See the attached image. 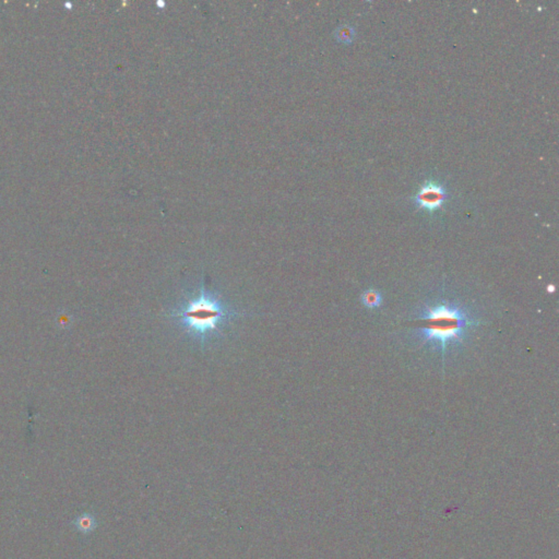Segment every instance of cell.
Segmentation results:
<instances>
[{"instance_id": "1", "label": "cell", "mask_w": 559, "mask_h": 559, "mask_svg": "<svg viewBox=\"0 0 559 559\" xmlns=\"http://www.w3.org/2000/svg\"><path fill=\"white\" fill-rule=\"evenodd\" d=\"M246 316L249 314L226 295L207 285L204 276L185 290L166 313L170 324L204 352L228 337Z\"/></svg>"}, {"instance_id": "5", "label": "cell", "mask_w": 559, "mask_h": 559, "mask_svg": "<svg viewBox=\"0 0 559 559\" xmlns=\"http://www.w3.org/2000/svg\"><path fill=\"white\" fill-rule=\"evenodd\" d=\"M362 302L368 308H376L382 304V295L374 290L367 291L363 294Z\"/></svg>"}, {"instance_id": "4", "label": "cell", "mask_w": 559, "mask_h": 559, "mask_svg": "<svg viewBox=\"0 0 559 559\" xmlns=\"http://www.w3.org/2000/svg\"><path fill=\"white\" fill-rule=\"evenodd\" d=\"M73 525L77 527L78 531L87 534L92 532L96 527V519L94 516L90 514H84L74 520Z\"/></svg>"}, {"instance_id": "2", "label": "cell", "mask_w": 559, "mask_h": 559, "mask_svg": "<svg viewBox=\"0 0 559 559\" xmlns=\"http://www.w3.org/2000/svg\"><path fill=\"white\" fill-rule=\"evenodd\" d=\"M412 321L415 323L413 338L439 353L444 364L449 349L463 345L471 332L482 323L461 301L445 297L424 301L415 310Z\"/></svg>"}, {"instance_id": "3", "label": "cell", "mask_w": 559, "mask_h": 559, "mask_svg": "<svg viewBox=\"0 0 559 559\" xmlns=\"http://www.w3.org/2000/svg\"><path fill=\"white\" fill-rule=\"evenodd\" d=\"M447 199V191L444 186L436 183L423 185L415 197V205L427 211L439 209Z\"/></svg>"}]
</instances>
